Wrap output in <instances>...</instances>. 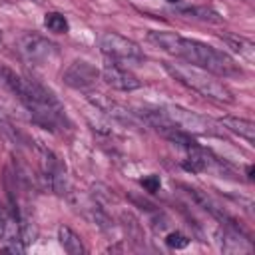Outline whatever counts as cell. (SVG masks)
<instances>
[{
	"label": "cell",
	"instance_id": "cell-13",
	"mask_svg": "<svg viewBox=\"0 0 255 255\" xmlns=\"http://www.w3.org/2000/svg\"><path fill=\"white\" fill-rule=\"evenodd\" d=\"M58 239H60V245L64 247L66 253L70 255H82L84 253V245H82V239L76 231H72L70 227L62 225L58 229Z\"/></svg>",
	"mask_w": 255,
	"mask_h": 255
},
{
	"label": "cell",
	"instance_id": "cell-5",
	"mask_svg": "<svg viewBox=\"0 0 255 255\" xmlns=\"http://www.w3.org/2000/svg\"><path fill=\"white\" fill-rule=\"evenodd\" d=\"M98 46L106 56H110V58H114L118 62L135 64V62H141L145 58L141 48L133 40H129V38H126L122 34H116V32H104L98 38Z\"/></svg>",
	"mask_w": 255,
	"mask_h": 255
},
{
	"label": "cell",
	"instance_id": "cell-1",
	"mask_svg": "<svg viewBox=\"0 0 255 255\" xmlns=\"http://www.w3.org/2000/svg\"><path fill=\"white\" fill-rule=\"evenodd\" d=\"M147 40L155 48H159L167 54H173L197 68L211 72V74H219V76L241 74L239 64H235V60L231 56H227L225 52L215 50L213 46H207L203 42L189 40V38H183V36H179L175 32H167V30H153L147 34Z\"/></svg>",
	"mask_w": 255,
	"mask_h": 255
},
{
	"label": "cell",
	"instance_id": "cell-6",
	"mask_svg": "<svg viewBox=\"0 0 255 255\" xmlns=\"http://www.w3.org/2000/svg\"><path fill=\"white\" fill-rule=\"evenodd\" d=\"M18 50L26 60L36 62V64L50 62L58 54V48L50 40L38 34H22L18 38Z\"/></svg>",
	"mask_w": 255,
	"mask_h": 255
},
{
	"label": "cell",
	"instance_id": "cell-12",
	"mask_svg": "<svg viewBox=\"0 0 255 255\" xmlns=\"http://www.w3.org/2000/svg\"><path fill=\"white\" fill-rule=\"evenodd\" d=\"M221 40H223L235 54H239V58H243V60H247V62H253V58H255V46H253L249 40L239 38V36H231V34H223Z\"/></svg>",
	"mask_w": 255,
	"mask_h": 255
},
{
	"label": "cell",
	"instance_id": "cell-18",
	"mask_svg": "<svg viewBox=\"0 0 255 255\" xmlns=\"http://www.w3.org/2000/svg\"><path fill=\"white\" fill-rule=\"evenodd\" d=\"M159 185H161L159 175H147V177H143V179H141V187H143L145 191H149V193L159 191Z\"/></svg>",
	"mask_w": 255,
	"mask_h": 255
},
{
	"label": "cell",
	"instance_id": "cell-11",
	"mask_svg": "<svg viewBox=\"0 0 255 255\" xmlns=\"http://www.w3.org/2000/svg\"><path fill=\"white\" fill-rule=\"evenodd\" d=\"M219 126H223L231 133H237L239 137H245L249 143L255 141V124L251 120H243V118H235V116H225V118L219 120Z\"/></svg>",
	"mask_w": 255,
	"mask_h": 255
},
{
	"label": "cell",
	"instance_id": "cell-9",
	"mask_svg": "<svg viewBox=\"0 0 255 255\" xmlns=\"http://www.w3.org/2000/svg\"><path fill=\"white\" fill-rule=\"evenodd\" d=\"M98 78H100V72L84 60H78V62L70 64L64 72V82L70 88H78V90H86V88L94 86L98 82Z\"/></svg>",
	"mask_w": 255,
	"mask_h": 255
},
{
	"label": "cell",
	"instance_id": "cell-8",
	"mask_svg": "<svg viewBox=\"0 0 255 255\" xmlns=\"http://www.w3.org/2000/svg\"><path fill=\"white\" fill-rule=\"evenodd\" d=\"M88 100L92 102V106H94L98 112L106 114V116L112 118V120H118V122H122V124H129V126L137 124V116H135L131 110L124 108L122 104L110 100L108 96H104V94H100V92L88 94Z\"/></svg>",
	"mask_w": 255,
	"mask_h": 255
},
{
	"label": "cell",
	"instance_id": "cell-20",
	"mask_svg": "<svg viewBox=\"0 0 255 255\" xmlns=\"http://www.w3.org/2000/svg\"><path fill=\"white\" fill-rule=\"evenodd\" d=\"M169 2H175V0H169Z\"/></svg>",
	"mask_w": 255,
	"mask_h": 255
},
{
	"label": "cell",
	"instance_id": "cell-17",
	"mask_svg": "<svg viewBox=\"0 0 255 255\" xmlns=\"http://www.w3.org/2000/svg\"><path fill=\"white\" fill-rule=\"evenodd\" d=\"M165 243H167L171 249H183V247H187V245H189V239H187L183 233L173 231V233H169V235L165 237Z\"/></svg>",
	"mask_w": 255,
	"mask_h": 255
},
{
	"label": "cell",
	"instance_id": "cell-2",
	"mask_svg": "<svg viewBox=\"0 0 255 255\" xmlns=\"http://www.w3.org/2000/svg\"><path fill=\"white\" fill-rule=\"evenodd\" d=\"M0 80L24 104V108L32 114L34 122H38L50 129H54L58 126L62 110H60L58 100L52 96V92H48L44 86H40L34 80H26V78L18 76L10 68H0Z\"/></svg>",
	"mask_w": 255,
	"mask_h": 255
},
{
	"label": "cell",
	"instance_id": "cell-14",
	"mask_svg": "<svg viewBox=\"0 0 255 255\" xmlns=\"http://www.w3.org/2000/svg\"><path fill=\"white\" fill-rule=\"evenodd\" d=\"M181 165H183L185 171L201 173V171H205V169L209 167V157H207L199 147H195V149H189V155H187V159H185Z\"/></svg>",
	"mask_w": 255,
	"mask_h": 255
},
{
	"label": "cell",
	"instance_id": "cell-10",
	"mask_svg": "<svg viewBox=\"0 0 255 255\" xmlns=\"http://www.w3.org/2000/svg\"><path fill=\"white\" fill-rule=\"evenodd\" d=\"M185 189H187V193L193 197V201H195L199 207H203L205 211H209L215 219H219V221H221L223 225H227L229 229H237V231H239L235 219L221 207L219 201H215L211 195H207V191H201V189H197V187H185Z\"/></svg>",
	"mask_w": 255,
	"mask_h": 255
},
{
	"label": "cell",
	"instance_id": "cell-15",
	"mask_svg": "<svg viewBox=\"0 0 255 255\" xmlns=\"http://www.w3.org/2000/svg\"><path fill=\"white\" fill-rule=\"evenodd\" d=\"M181 14L189 16V18H197V20H203V22H213V24H219L221 18L217 12L205 8V6H191V8H181L179 10Z\"/></svg>",
	"mask_w": 255,
	"mask_h": 255
},
{
	"label": "cell",
	"instance_id": "cell-16",
	"mask_svg": "<svg viewBox=\"0 0 255 255\" xmlns=\"http://www.w3.org/2000/svg\"><path fill=\"white\" fill-rule=\"evenodd\" d=\"M44 26L50 30V32H56V34H64L68 32V20L58 14V12H48L46 18H44Z\"/></svg>",
	"mask_w": 255,
	"mask_h": 255
},
{
	"label": "cell",
	"instance_id": "cell-19",
	"mask_svg": "<svg viewBox=\"0 0 255 255\" xmlns=\"http://www.w3.org/2000/svg\"><path fill=\"white\" fill-rule=\"evenodd\" d=\"M0 42H2V32H0Z\"/></svg>",
	"mask_w": 255,
	"mask_h": 255
},
{
	"label": "cell",
	"instance_id": "cell-7",
	"mask_svg": "<svg viewBox=\"0 0 255 255\" xmlns=\"http://www.w3.org/2000/svg\"><path fill=\"white\" fill-rule=\"evenodd\" d=\"M100 76H102V80H104L108 86H112L114 90H120V92H133V90H137V88L141 86V82H139L129 70L122 68V66L116 64V62H108V64L102 68Z\"/></svg>",
	"mask_w": 255,
	"mask_h": 255
},
{
	"label": "cell",
	"instance_id": "cell-4",
	"mask_svg": "<svg viewBox=\"0 0 255 255\" xmlns=\"http://www.w3.org/2000/svg\"><path fill=\"white\" fill-rule=\"evenodd\" d=\"M163 114V118L173 124L177 129L185 131V133H193V135H221L217 129V124L197 112L179 108V106H165L159 110Z\"/></svg>",
	"mask_w": 255,
	"mask_h": 255
},
{
	"label": "cell",
	"instance_id": "cell-3",
	"mask_svg": "<svg viewBox=\"0 0 255 255\" xmlns=\"http://www.w3.org/2000/svg\"><path fill=\"white\" fill-rule=\"evenodd\" d=\"M163 68L173 80H177L179 84H183L185 88L197 92L199 96H203L207 100L221 102V104L235 102L233 92L223 82H219L211 72H207L203 68H197L189 62H165Z\"/></svg>",
	"mask_w": 255,
	"mask_h": 255
}]
</instances>
